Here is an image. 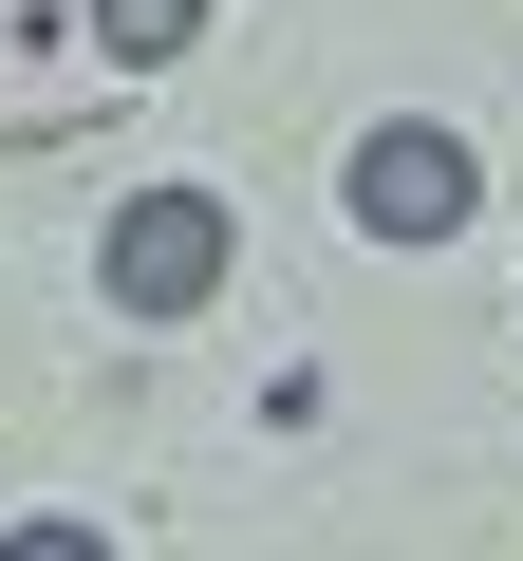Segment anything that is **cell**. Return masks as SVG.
Instances as JSON below:
<instances>
[{"label": "cell", "instance_id": "cell-1", "mask_svg": "<svg viewBox=\"0 0 523 561\" xmlns=\"http://www.w3.org/2000/svg\"><path fill=\"white\" fill-rule=\"evenodd\" d=\"M206 280H224V206L206 187H131L113 206V319H206Z\"/></svg>", "mask_w": 523, "mask_h": 561}, {"label": "cell", "instance_id": "cell-2", "mask_svg": "<svg viewBox=\"0 0 523 561\" xmlns=\"http://www.w3.org/2000/svg\"><path fill=\"white\" fill-rule=\"evenodd\" d=\"M356 225H374V243H449V225H467V150H449L430 113L356 131Z\"/></svg>", "mask_w": 523, "mask_h": 561}, {"label": "cell", "instance_id": "cell-3", "mask_svg": "<svg viewBox=\"0 0 523 561\" xmlns=\"http://www.w3.org/2000/svg\"><path fill=\"white\" fill-rule=\"evenodd\" d=\"M206 38V0H94V57L113 76H150V57H187Z\"/></svg>", "mask_w": 523, "mask_h": 561}, {"label": "cell", "instance_id": "cell-4", "mask_svg": "<svg viewBox=\"0 0 523 561\" xmlns=\"http://www.w3.org/2000/svg\"><path fill=\"white\" fill-rule=\"evenodd\" d=\"M0 561H113L94 524H0Z\"/></svg>", "mask_w": 523, "mask_h": 561}]
</instances>
